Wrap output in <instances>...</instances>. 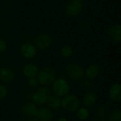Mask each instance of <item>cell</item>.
I'll return each instance as SVG.
<instances>
[{
  "label": "cell",
  "instance_id": "1",
  "mask_svg": "<svg viewBox=\"0 0 121 121\" xmlns=\"http://www.w3.org/2000/svg\"><path fill=\"white\" fill-rule=\"evenodd\" d=\"M50 96V90L45 86H43L38 88L30 95V99L35 105L43 106L47 104V101Z\"/></svg>",
  "mask_w": 121,
  "mask_h": 121
},
{
  "label": "cell",
  "instance_id": "2",
  "mask_svg": "<svg viewBox=\"0 0 121 121\" xmlns=\"http://www.w3.org/2000/svg\"><path fill=\"white\" fill-rule=\"evenodd\" d=\"M80 106L79 98L73 94H67L61 99V107L67 112H75Z\"/></svg>",
  "mask_w": 121,
  "mask_h": 121
},
{
  "label": "cell",
  "instance_id": "3",
  "mask_svg": "<svg viewBox=\"0 0 121 121\" xmlns=\"http://www.w3.org/2000/svg\"><path fill=\"white\" fill-rule=\"evenodd\" d=\"M56 73L55 70L50 67L41 69L37 74V79L38 83L43 86H48L52 84L55 80Z\"/></svg>",
  "mask_w": 121,
  "mask_h": 121
},
{
  "label": "cell",
  "instance_id": "4",
  "mask_svg": "<svg viewBox=\"0 0 121 121\" xmlns=\"http://www.w3.org/2000/svg\"><path fill=\"white\" fill-rule=\"evenodd\" d=\"M52 88L54 95L60 98L67 96L70 91L69 84L64 79H58L56 81H54Z\"/></svg>",
  "mask_w": 121,
  "mask_h": 121
},
{
  "label": "cell",
  "instance_id": "5",
  "mask_svg": "<svg viewBox=\"0 0 121 121\" xmlns=\"http://www.w3.org/2000/svg\"><path fill=\"white\" fill-rule=\"evenodd\" d=\"M66 71L69 77L74 81H79L82 79L84 75V71L83 68L79 65L74 63L69 64L66 67Z\"/></svg>",
  "mask_w": 121,
  "mask_h": 121
},
{
  "label": "cell",
  "instance_id": "6",
  "mask_svg": "<svg viewBox=\"0 0 121 121\" xmlns=\"http://www.w3.org/2000/svg\"><path fill=\"white\" fill-rule=\"evenodd\" d=\"M82 7V0H71L66 7V13L69 16H76L80 13Z\"/></svg>",
  "mask_w": 121,
  "mask_h": 121
},
{
  "label": "cell",
  "instance_id": "7",
  "mask_svg": "<svg viewBox=\"0 0 121 121\" xmlns=\"http://www.w3.org/2000/svg\"><path fill=\"white\" fill-rule=\"evenodd\" d=\"M52 43L51 37L48 34H40L35 38V44L40 49L48 48Z\"/></svg>",
  "mask_w": 121,
  "mask_h": 121
},
{
  "label": "cell",
  "instance_id": "8",
  "mask_svg": "<svg viewBox=\"0 0 121 121\" xmlns=\"http://www.w3.org/2000/svg\"><path fill=\"white\" fill-rule=\"evenodd\" d=\"M39 121H52L53 119V113L48 107H42L38 109L35 117Z\"/></svg>",
  "mask_w": 121,
  "mask_h": 121
},
{
  "label": "cell",
  "instance_id": "9",
  "mask_svg": "<svg viewBox=\"0 0 121 121\" xmlns=\"http://www.w3.org/2000/svg\"><path fill=\"white\" fill-rule=\"evenodd\" d=\"M20 52L23 57L28 59H30L35 56L37 51L35 47L33 45L30 43H26L21 46L20 49Z\"/></svg>",
  "mask_w": 121,
  "mask_h": 121
},
{
  "label": "cell",
  "instance_id": "10",
  "mask_svg": "<svg viewBox=\"0 0 121 121\" xmlns=\"http://www.w3.org/2000/svg\"><path fill=\"white\" fill-rule=\"evenodd\" d=\"M97 99L98 97L96 94L93 91H89L86 92L83 96L82 99L83 105L86 108L91 107L96 104V102L97 101Z\"/></svg>",
  "mask_w": 121,
  "mask_h": 121
},
{
  "label": "cell",
  "instance_id": "11",
  "mask_svg": "<svg viewBox=\"0 0 121 121\" xmlns=\"http://www.w3.org/2000/svg\"><path fill=\"white\" fill-rule=\"evenodd\" d=\"M38 108H37L35 104L28 102L23 105L21 108V112L28 117H35L38 112Z\"/></svg>",
  "mask_w": 121,
  "mask_h": 121
},
{
  "label": "cell",
  "instance_id": "12",
  "mask_svg": "<svg viewBox=\"0 0 121 121\" xmlns=\"http://www.w3.org/2000/svg\"><path fill=\"white\" fill-rule=\"evenodd\" d=\"M15 74L13 70L8 67H2L0 69V80L5 83L11 82L13 80Z\"/></svg>",
  "mask_w": 121,
  "mask_h": 121
},
{
  "label": "cell",
  "instance_id": "13",
  "mask_svg": "<svg viewBox=\"0 0 121 121\" xmlns=\"http://www.w3.org/2000/svg\"><path fill=\"white\" fill-rule=\"evenodd\" d=\"M108 35L109 38L116 42H120L121 40V26L120 25H113L108 30Z\"/></svg>",
  "mask_w": 121,
  "mask_h": 121
},
{
  "label": "cell",
  "instance_id": "14",
  "mask_svg": "<svg viewBox=\"0 0 121 121\" xmlns=\"http://www.w3.org/2000/svg\"><path fill=\"white\" fill-rule=\"evenodd\" d=\"M109 97L116 102L121 101V85L120 84H114L111 86L109 89Z\"/></svg>",
  "mask_w": 121,
  "mask_h": 121
},
{
  "label": "cell",
  "instance_id": "15",
  "mask_svg": "<svg viewBox=\"0 0 121 121\" xmlns=\"http://www.w3.org/2000/svg\"><path fill=\"white\" fill-rule=\"evenodd\" d=\"M22 72L24 76H26V77H28L29 79V78L36 77V75L38 72V69L37 66L35 65L34 64L28 63V64H26L23 67Z\"/></svg>",
  "mask_w": 121,
  "mask_h": 121
},
{
  "label": "cell",
  "instance_id": "16",
  "mask_svg": "<svg viewBox=\"0 0 121 121\" xmlns=\"http://www.w3.org/2000/svg\"><path fill=\"white\" fill-rule=\"evenodd\" d=\"M99 72V67L98 65L91 64L86 69L84 72V74L88 79H93L98 76Z\"/></svg>",
  "mask_w": 121,
  "mask_h": 121
},
{
  "label": "cell",
  "instance_id": "17",
  "mask_svg": "<svg viewBox=\"0 0 121 121\" xmlns=\"http://www.w3.org/2000/svg\"><path fill=\"white\" fill-rule=\"evenodd\" d=\"M47 104L49 108L57 110L61 107V98L55 95H51L47 101Z\"/></svg>",
  "mask_w": 121,
  "mask_h": 121
},
{
  "label": "cell",
  "instance_id": "18",
  "mask_svg": "<svg viewBox=\"0 0 121 121\" xmlns=\"http://www.w3.org/2000/svg\"><path fill=\"white\" fill-rule=\"evenodd\" d=\"M77 116L81 121H86L90 116V111L86 107L79 108L77 111Z\"/></svg>",
  "mask_w": 121,
  "mask_h": 121
},
{
  "label": "cell",
  "instance_id": "19",
  "mask_svg": "<svg viewBox=\"0 0 121 121\" xmlns=\"http://www.w3.org/2000/svg\"><path fill=\"white\" fill-rule=\"evenodd\" d=\"M73 53V50L72 48L69 46V45H65L60 49V54L63 57L67 58L72 56Z\"/></svg>",
  "mask_w": 121,
  "mask_h": 121
},
{
  "label": "cell",
  "instance_id": "20",
  "mask_svg": "<svg viewBox=\"0 0 121 121\" xmlns=\"http://www.w3.org/2000/svg\"><path fill=\"white\" fill-rule=\"evenodd\" d=\"M121 121V111L120 109L113 110L109 116V121Z\"/></svg>",
  "mask_w": 121,
  "mask_h": 121
},
{
  "label": "cell",
  "instance_id": "21",
  "mask_svg": "<svg viewBox=\"0 0 121 121\" xmlns=\"http://www.w3.org/2000/svg\"><path fill=\"white\" fill-rule=\"evenodd\" d=\"M96 116L99 118V119H104L105 117L106 116L107 114V111L106 109V108L104 106H99L96 111Z\"/></svg>",
  "mask_w": 121,
  "mask_h": 121
},
{
  "label": "cell",
  "instance_id": "22",
  "mask_svg": "<svg viewBox=\"0 0 121 121\" xmlns=\"http://www.w3.org/2000/svg\"><path fill=\"white\" fill-rule=\"evenodd\" d=\"M80 85L82 88H84L85 89H89L92 87L93 84L89 79H86L82 80L80 83Z\"/></svg>",
  "mask_w": 121,
  "mask_h": 121
},
{
  "label": "cell",
  "instance_id": "23",
  "mask_svg": "<svg viewBox=\"0 0 121 121\" xmlns=\"http://www.w3.org/2000/svg\"><path fill=\"white\" fill-rule=\"evenodd\" d=\"M28 84L29 86V87L34 89L35 87H37L39 84L38 81L37 79V77H32V78H29L28 81Z\"/></svg>",
  "mask_w": 121,
  "mask_h": 121
},
{
  "label": "cell",
  "instance_id": "24",
  "mask_svg": "<svg viewBox=\"0 0 121 121\" xmlns=\"http://www.w3.org/2000/svg\"><path fill=\"white\" fill-rule=\"evenodd\" d=\"M7 95V88L3 85L0 84V101L3 100Z\"/></svg>",
  "mask_w": 121,
  "mask_h": 121
},
{
  "label": "cell",
  "instance_id": "25",
  "mask_svg": "<svg viewBox=\"0 0 121 121\" xmlns=\"http://www.w3.org/2000/svg\"><path fill=\"white\" fill-rule=\"evenodd\" d=\"M6 48V42L2 40V39H0V53L3 52Z\"/></svg>",
  "mask_w": 121,
  "mask_h": 121
},
{
  "label": "cell",
  "instance_id": "26",
  "mask_svg": "<svg viewBox=\"0 0 121 121\" xmlns=\"http://www.w3.org/2000/svg\"><path fill=\"white\" fill-rule=\"evenodd\" d=\"M69 121L67 118H60V119H58V121Z\"/></svg>",
  "mask_w": 121,
  "mask_h": 121
},
{
  "label": "cell",
  "instance_id": "27",
  "mask_svg": "<svg viewBox=\"0 0 121 121\" xmlns=\"http://www.w3.org/2000/svg\"><path fill=\"white\" fill-rule=\"evenodd\" d=\"M26 121H36L35 120H34V119H32V118H30V119H28V120H27Z\"/></svg>",
  "mask_w": 121,
  "mask_h": 121
},
{
  "label": "cell",
  "instance_id": "28",
  "mask_svg": "<svg viewBox=\"0 0 121 121\" xmlns=\"http://www.w3.org/2000/svg\"><path fill=\"white\" fill-rule=\"evenodd\" d=\"M105 121L104 119H99V120H97V121Z\"/></svg>",
  "mask_w": 121,
  "mask_h": 121
},
{
  "label": "cell",
  "instance_id": "29",
  "mask_svg": "<svg viewBox=\"0 0 121 121\" xmlns=\"http://www.w3.org/2000/svg\"></svg>",
  "mask_w": 121,
  "mask_h": 121
}]
</instances>
